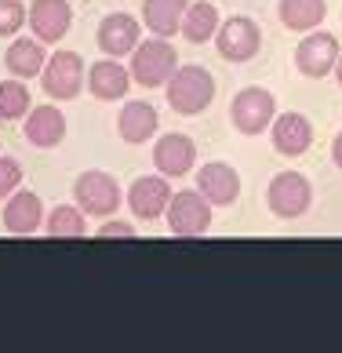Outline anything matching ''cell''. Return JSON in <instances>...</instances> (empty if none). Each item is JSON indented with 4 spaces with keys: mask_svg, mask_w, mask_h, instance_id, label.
I'll use <instances>...</instances> for the list:
<instances>
[{
    "mask_svg": "<svg viewBox=\"0 0 342 353\" xmlns=\"http://www.w3.org/2000/svg\"><path fill=\"white\" fill-rule=\"evenodd\" d=\"M164 95H168V106L182 113V117H193L212 106L215 99V77L208 73L204 66H179L171 73V81L164 84Z\"/></svg>",
    "mask_w": 342,
    "mask_h": 353,
    "instance_id": "1",
    "label": "cell"
},
{
    "mask_svg": "<svg viewBox=\"0 0 342 353\" xmlns=\"http://www.w3.org/2000/svg\"><path fill=\"white\" fill-rule=\"evenodd\" d=\"M175 70H179V55L168 44V37L142 41L131 51V81H139L142 88H164Z\"/></svg>",
    "mask_w": 342,
    "mask_h": 353,
    "instance_id": "2",
    "label": "cell"
},
{
    "mask_svg": "<svg viewBox=\"0 0 342 353\" xmlns=\"http://www.w3.org/2000/svg\"><path fill=\"white\" fill-rule=\"evenodd\" d=\"M168 226L175 237H204L212 226V201L201 190H182L168 204Z\"/></svg>",
    "mask_w": 342,
    "mask_h": 353,
    "instance_id": "3",
    "label": "cell"
},
{
    "mask_svg": "<svg viewBox=\"0 0 342 353\" xmlns=\"http://www.w3.org/2000/svg\"><path fill=\"white\" fill-rule=\"evenodd\" d=\"M230 117L241 135H262L273 124V117H277V102H273L266 88H244V91H237Z\"/></svg>",
    "mask_w": 342,
    "mask_h": 353,
    "instance_id": "4",
    "label": "cell"
},
{
    "mask_svg": "<svg viewBox=\"0 0 342 353\" xmlns=\"http://www.w3.org/2000/svg\"><path fill=\"white\" fill-rule=\"evenodd\" d=\"M41 84L44 91L55 102H70L81 95V84H84V62L77 51H55L48 62H44V70H41Z\"/></svg>",
    "mask_w": 342,
    "mask_h": 353,
    "instance_id": "5",
    "label": "cell"
},
{
    "mask_svg": "<svg viewBox=\"0 0 342 353\" xmlns=\"http://www.w3.org/2000/svg\"><path fill=\"white\" fill-rule=\"evenodd\" d=\"M215 44H219V55L226 62H248L262 48V30L248 15H233L215 30Z\"/></svg>",
    "mask_w": 342,
    "mask_h": 353,
    "instance_id": "6",
    "label": "cell"
},
{
    "mask_svg": "<svg viewBox=\"0 0 342 353\" xmlns=\"http://www.w3.org/2000/svg\"><path fill=\"white\" fill-rule=\"evenodd\" d=\"M266 204L277 219H299V215H306L310 204H313V186L306 182V175L284 172V175H277L270 182Z\"/></svg>",
    "mask_w": 342,
    "mask_h": 353,
    "instance_id": "7",
    "label": "cell"
},
{
    "mask_svg": "<svg viewBox=\"0 0 342 353\" xmlns=\"http://www.w3.org/2000/svg\"><path fill=\"white\" fill-rule=\"evenodd\" d=\"M73 201L81 204L84 215H113L121 208V186L106 172H84L73 182Z\"/></svg>",
    "mask_w": 342,
    "mask_h": 353,
    "instance_id": "8",
    "label": "cell"
},
{
    "mask_svg": "<svg viewBox=\"0 0 342 353\" xmlns=\"http://www.w3.org/2000/svg\"><path fill=\"white\" fill-rule=\"evenodd\" d=\"M339 41L332 33H306L302 37V44L295 48V66L302 77H313V81H321V77L335 73V62H339Z\"/></svg>",
    "mask_w": 342,
    "mask_h": 353,
    "instance_id": "9",
    "label": "cell"
},
{
    "mask_svg": "<svg viewBox=\"0 0 342 353\" xmlns=\"http://www.w3.org/2000/svg\"><path fill=\"white\" fill-rule=\"evenodd\" d=\"M73 11L66 0H33L30 4V30L41 44H59L70 33Z\"/></svg>",
    "mask_w": 342,
    "mask_h": 353,
    "instance_id": "10",
    "label": "cell"
},
{
    "mask_svg": "<svg viewBox=\"0 0 342 353\" xmlns=\"http://www.w3.org/2000/svg\"><path fill=\"white\" fill-rule=\"evenodd\" d=\"M153 164L164 179H179V175H190L193 164H197V146L190 135H161L153 146Z\"/></svg>",
    "mask_w": 342,
    "mask_h": 353,
    "instance_id": "11",
    "label": "cell"
},
{
    "mask_svg": "<svg viewBox=\"0 0 342 353\" xmlns=\"http://www.w3.org/2000/svg\"><path fill=\"white\" fill-rule=\"evenodd\" d=\"M128 204H131V212H135V219H142V222L161 219V215L168 212V204H171V186H168V179H164V175H146V179H139L135 186L128 190Z\"/></svg>",
    "mask_w": 342,
    "mask_h": 353,
    "instance_id": "12",
    "label": "cell"
},
{
    "mask_svg": "<svg viewBox=\"0 0 342 353\" xmlns=\"http://www.w3.org/2000/svg\"><path fill=\"white\" fill-rule=\"evenodd\" d=\"M139 19H131L128 11H113L99 22V48L106 51L110 59H121L131 55L139 48Z\"/></svg>",
    "mask_w": 342,
    "mask_h": 353,
    "instance_id": "13",
    "label": "cell"
},
{
    "mask_svg": "<svg viewBox=\"0 0 342 353\" xmlns=\"http://www.w3.org/2000/svg\"><path fill=\"white\" fill-rule=\"evenodd\" d=\"M197 190L212 201V208H230L241 197V175H237L230 164L212 161V164L201 168V175H197Z\"/></svg>",
    "mask_w": 342,
    "mask_h": 353,
    "instance_id": "14",
    "label": "cell"
},
{
    "mask_svg": "<svg viewBox=\"0 0 342 353\" xmlns=\"http://www.w3.org/2000/svg\"><path fill=\"white\" fill-rule=\"evenodd\" d=\"M44 222V204L37 193L30 190H15L4 204V226L8 233H15V237H30V233L41 230Z\"/></svg>",
    "mask_w": 342,
    "mask_h": 353,
    "instance_id": "15",
    "label": "cell"
},
{
    "mask_svg": "<svg viewBox=\"0 0 342 353\" xmlns=\"http://www.w3.org/2000/svg\"><path fill=\"white\" fill-rule=\"evenodd\" d=\"M273 150L284 153V157H302L313 142V124L306 121L302 113H284V117H273Z\"/></svg>",
    "mask_w": 342,
    "mask_h": 353,
    "instance_id": "16",
    "label": "cell"
},
{
    "mask_svg": "<svg viewBox=\"0 0 342 353\" xmlns=\"http://www.w3.org/2000/svg\"><path fill=\"white\" fill-rule=\"evenodd\" d=\"M88 88H91V95L102 99V102L124 99L128 88H131V70H124L117 59H102L88 70Z\"/></svg>",
    "mask_w": 342,
    "mask_h": 353,
    "instance_id": "17",
    "label": "cell"
},
{
    "mask_svg": "<svg viewBox=\"0 0 342 353\" xmlns=\"http://www.w3.org/2000/svg\"><path fill=\"white\" fill-rule=\"evenodd\" d=\"M26 139L37 150H51L66 139V117L55 106H37L26 117Z\"/></svg>",
    "mask_w": 342,
    "mask_h": 353,
    "instance_id": "18",
    "label": "cell"
},
{
    "mask_svg": "<svg viewBox=\"0 0 342 353\" xmlns=\"http://www.w3.org/2000/svg\"><path fill=\"white\" fill-rule=\"evenodd\" d=\"M190 0H142V19L153 30V37H175L182 30Z\"/></svg>",
    "mask_w": 342,
    "mask_h": 353,
    "instance_id": "19",
    "label": "cell"
},
{
    "mask_svg": "<svg viewBox=\"0 0 342 353\" xmlns=\"http://www.w3.org/2000/svg\"><path fill=\"white\" fill-rule=\"evenodd\" d=\"M117 132L124 142H150L157 135V110L150 102H128L117 117Z\"/></svg>",
    "mask_w": 342,
    "mask_h": 353,
    "instance_id": "20",
    "label": "cell"
},
{
    "mask_svg": "<svg viewBox=\"0 0 342 353\" xmlns=\"http://www.w3.org/2000/svg\"><path fill=\"white\" fill-rule=\"evenodd\" d=\"M277 15H281V22L288 26V30L310 33V30H317V26L324 22L328 0H281Z\"/></svg>",
    "mask_w": 342,
    "mask_h": 353,
    "instance_id": "21",
    "label": "cell"
},
{
    "mask_svg": "<svg viewBox=\"0 0 342 353\" xmlns=\"http://www.w3.org/2000/svg\"><path fill=\"white\" fill-rule=\"evenodd\" d=\"M44 44L41 41H15L8 48V55H4V66L11 77H19V81H30V77H41L44 70Z\"/></svg>",
    "mask_w": 342,
    "mask_h": 353,
    "instance_id": "22",
    "label": "cell"
},
{
    "mask_svg": "<svg viewBox=\"0 0 342 353\" xmlns=\"http://www.w3.org/2000/svg\"><path fill=\"white\" fill-rule=\"evenodd\" d=\"M219 30V11L215 4H208V0H197V4L186 8V15H182V37H186L190 44H208Z\"/></svg>",
    "mask_w": 342,
    "mask_h": 353,
    "instance_id": "23",
    "label": "cell"
},
{
    "mask_svg": "<svg viewBox=\"0 0 342 353\" xmlns=\"http://www.w3.org/2000/svg\"><path fill=\"white\" fill-rule=\"evenodd\" d=\"M30 88H26L19 77L15 81H0V121H19V117L30 113Z\"/></svg>",
    "mask_w": 342,
    "mask_h": 353,
    "instance_id": "24",
    "label": "cell"
},
{
    "mask_svg": "<svg viewBox=\"0 0 342 353\" xmlns=\"http://www.w3.org/2000/svg\"><path fill=\"white\" fill-rule=\"evenodd\" d=\"M48 233L51 237H84V212L81 208H73V204H66V208H55V212L48 215Z\"/></svg>",
    "mask_w": 342,
    "mask_h": 353,
    "instance_id": "25",
    "label": "cell"
},
{
    "mask_svg": "<svg viewBox=\"0 0 342 353\" xmlns=\"http://www.w3.org/2000/svg\"><path fill=\"white\" fill-rule=\"evenodd\" d=\"M26 22V8L22 0H0V37H11L19 33Z\"/></svg>",
    "mask_w": 342,
    "mask_h": 353,
    "instance_id": "26",
    "label": "cell"
},
{
    "mask_svg": "<svg viewBox=\"0 0 342 353\" xmlns=\"http://www.w3.org/2000/svg\"><path fill=\"white\" fill-rule=\"evenodd\" d=\"M19 182H22L19 161H11V157H0V201H8L11 193L19 190Z\"/></svg>",
    "mask_w": 342,
    "mask_h": 353,
    "instance_id": "27",
    "label": "cell"
},
{
    "mask_svg": "<svg viewBox=\"0 0 342 353\" xmlns=\"http://www.w3.org/2000/svg\"><path fill=\"white\" fill-rule=\"evenodd\" d=\"M95 237H102V241H131V237H135V230H131L128 222H106Z\"/></svg>",
    "mask_w": 342,
    "mask_h": 353,
    "instance_id": "28",
    "label": "cell"
},
{
    "mask_svg": "<svg viewBox=\"0 0 342 353\" xmlns=\"http://www.w3.org/2000/svg\"><path fill=\"white\" fill-rule=\"evenodd\" d=\"M332 161H335V168L342 172V132L335 135V142H332Z\"/></svg>",
    "mask_w": 342,
    "mask_h": 353,
    "instance_id": "29",
    "label": "cell"
},
{
    "mask_svg": "<svg viewBox=\"0 0 342 353\" xmlns=\"http://www.w3.org/2000/svg\"><path fill=\"white\" fill-rule=\"evenodd\" d=\"M335 77H339V84H342V55H339V62H335Z\"/></svg>",
    "mask_w": 342,
    "mask_h": 353,
    "instance_id": "30",
    "label": "cell"
}]
</instances>
